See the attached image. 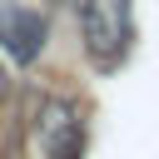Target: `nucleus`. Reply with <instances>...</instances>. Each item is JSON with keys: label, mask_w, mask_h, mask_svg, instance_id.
<instances>
[{"label": "nucleus", "mask_w": 159, "mask_h": 159, "mask_svg": "<svg viewBox=\"0 0 159 159\" xmlns=\"http://www.w3.org/2000/svg\"><path fill=\"white\" fill-rule=\"evenodd\" d=\"M75 15H80V40H84L89 65L104 75L119 70L129 55V40H134L129 0H75Z\"/></svg>", "instance_id": "f257e3e1"}, {"label": "nucleus", "mask_w": 159, "mask_h": 159, "mask_svg": "<svg viewBox=\"0 0 159 159\" xmlns=\"http://www.w3.org/2000/svg\"><path fill=\"white\" fill-rule=\"evenodd\" d=\"M35 159H84V109L65 94H40L30 109Z\"/></svg>", "instance_id": "f03ea898"}, {"label": "nucleus", "mask_w": 159, "mask_h": 159, "mask_svg": "<svg viewBox=\"0 0 159 159\" xmlns=\"http://www.w3.org/2000/svg\"><path fill=\"white\" fill-rule=\"evenodd\" d=\"M50 45V20L45 10L25 5V0H0V50L15 65H35Z\"/></svg>", "instance_id": "7ed1b4c3"}, {"label": "nucleus", "mask_w": 159, "mask_h": 159, "mask_svg": "<svg viewBox=\"0 0 159 159\" xmlns=\"http://www.w3.org/2000/svg\"><path fill=\"white\" fill-rule=\"evenodd\" d=\"M5 99H10V70L0 65V104H5Z\"/></svg>", "instance_id": "20e7f679"}]
</instances>
